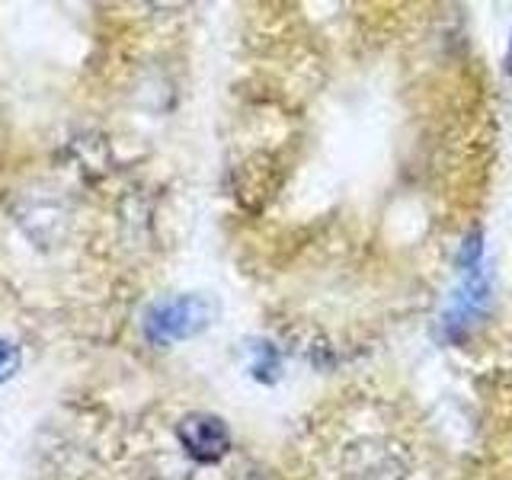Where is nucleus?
Listing matches in <instances>:
<instances>
[{
	"instance_id": "nucleus-1",
	"label": "nucleus",
	"mask_w": 512,
	"mask_h": 480,
	"mask_svg": "<svg viewBox=\"0 0 512 480\" xmlns=\"http://www.w3.org/2000/svg\"><path fill=\"white\" fill-rule=\"evenodd\" d=\"M212 324V304L202 295H176L154 301L148 311H144V340L154 346H170L189 340V336L202 333Z\"/></svg>"
},
{
	"instance_id": "nucleus-6",
	"label": "nucleus",
	"mask_w": 512,
	"mask_h": 480,
	"mask_svg": "<svg viewBox=\"0 0 512 480\" xmlns=\"http://www.w3.org/2000/svg\"><path fill=\"white\" fill-rule=\"evenodd\" d=\"M253 378L260 381H276L279 375V349L272 343H256L253 346Z\"/></svg>"
},
{
	"instance_id": "nucleus-2",
	"label": "nucleus",
	"mask_w": 512,
	"mask_h": 480,
	"mask_svg": "<svg viewBox=\"0 0 512 480\" xmlns=\"http://www.w3.org/2000/svg\"><path fill=\"white\" fill-rule=\"evenodd\" d=\"M484 244H480V234H471L464 240V250H461V285L452 298V308L445 314V330L448 336H461L468 330V324L474 317L484 314L487 301H490V282H487V272L484 263Z\"/></svg>"
},
{
	"instance_id": "nucleus-5",
	"label": "nucleus",
	"mask_w": 512,
	"mask_h": 480,
	"mask_svg": "<svg viewBox=\"0 0 512 480\" xmlns=\"http://www.w3.org/2000/svg\"><path fill=\"white\" fill-rule=\"evenodd\" d=\"M244 186H240V202L250 205V196H260V208L276 196V189H279V180H282V173H279V164L272 157H253L250 164L244 167Z\"/></svg>"
},
{
	"instance_id": "nucleus-3",
	"label": "nucleus",
	"mask_w": 512,
	"mask_h": 480,
	"mask_svg": "<svg viewBox=\"0 0 512 480\" xmlns=\"http://www.w3.org/2000/svg\"><path fill=\"white\" fill-rule=\"evenodd\" d=\"M183 452L196 464H218L231 452V429L221 416L212 413H189L176 426Z\"/></svg>"
},
{
	"instance_id": "nucleus-4",
	"label": "nucleus",
	"mask_w": 512,
	"mask_h": 480,
	"mask_svg": "<svg viewBox=\"0 0 512 480\" xmlns=\"http://www.w3.org/2000/svg\"><path fill=\"white\" fill-rule=\"evenodd\" d=\"M362 474L365 480H391L404 477V468L394 464V452L391 448H375V445H356L349 452V477Z\"/></svg>"
},
{
	"instance_id": "nucleus-7",
	"label": "nucleus",
	"mask_w": 512,
	"mask_h": 480,
	"mask_svg": "<svg viewBox=\"0 0 512 480\" xmlns=\"http://www.w3.org/2000/svg\"><path fill=\"white\" fill-rule=\"evenodd\" d=\"M16 362H20V356H16V349L10 343H0V381L10 378L16 372Z\"/></svg>"
},
{
	"instance_id": "nucleus-8",
	"label": "nucleus",
	"mask_w": 512,
	"mask_h": 480,
	"mask_svg": "<svg viewBox=\"0 0 512 480\" xmlns=\"http://www.w3.org/2000/svg\"><path fill=\"white\" fill-rule=\"evenodd\" d=\"M506 71L512 74V42H509V55H506Z\"/></svg>"
}]
</instances>
